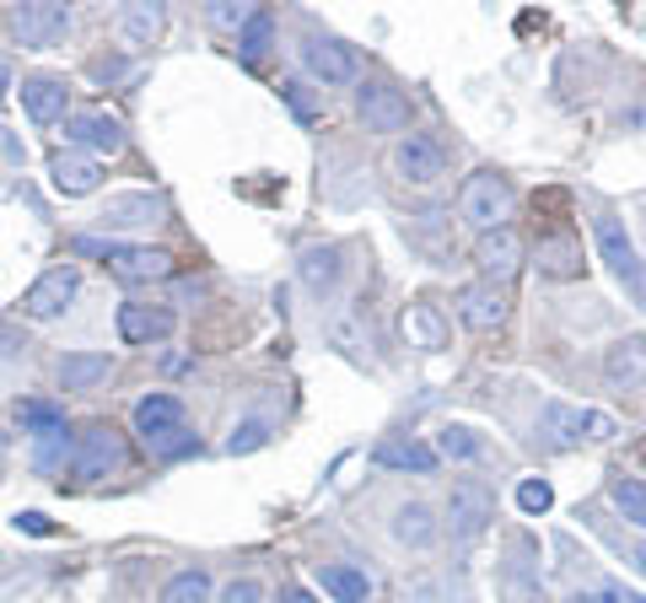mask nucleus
Masks as SVG:
<instances>
[{
	"label": "nucleus",
	"instance_id": "nucleus-45",
	"mask_svg": "<svg viewBox=\"0 0 646 603\" xmlns=\"http://www.w3.org/2000/svg\"><path fill=\"white\" fill-rule=\"evenodd\" d=\"M281 603H319V599H313V593H302V588H285Z\"/></svg>",
	"mask_w": 646,
	"mask_h": 603
},
{
	"label": "nucleus",
	"instance_id": "nucleus-32",
	"mask_svg": "<svg viewBox=\"0 0 646 603\" xmlns=\"http://www.w3.org/2000/svg\"><path fill=\"white\" fill-rule=\"evenodd\" d=\"M608 501H614V512H619L625 523L646 528V480H636V475H619V480L608 485Z\"/></svg>",
	"mask_w": 646,
	"mask_h": 603
},
{
	"label": "nucleus",
	"instance_id": "nucleus-20",
	"mask_svg": "<svg viewBox=\"0 0 646 603\" xmlns=\"http://www.w3.org/2000/svg\"><path fill=\"white\" fill-rule=\"evenodd\" d=\"M146 221H162V195H146V189L114 195V200L97 210V227L103 232H129V227H146Z\"/></svg>",
	"mask_w": 646,
	"mask_h": 603
},
{
	"label": "nucleus",
	"instance_id": "nucleus-3",
	"mask_svg": "<svg viewBox=\"0 0 646 603\" xmlns=\"http://www.w3.org/2000/svg\"><path fill=\"white\" fill-rule=\"evenodd\" d=\"M124 432L114 420H86L76 432V443H71V475L81 485H97L108 480V475H119L124 469Z\"/></svg>",
	"mask_w": 646,
	"mask_h": 603
},
{
	"label": "nucleus",
	"instance_id": "nucleus-30",
	"mask_svg": "<svg viewBox=\"0 0 646 603\" xmlns=\"http://www.w3.org/2000/svg\"><path fill=\"white\" fill-rule=\"evenodd\" d=\"M404 334H409L415 345H426V351H442L447 345V323L431 302H415V308L404 313Z\"/></svg>",
	"mask_w": 646,
	"mask_h": 603
},
{
	"label": "nucleus",
	"instance_id": "nucleus-29",
	"mask_svg": "<svg viewBox=\"0 0 646 603\" xmlns=\"http://www.w3.org/2000/svg\"><path fill=\"white\" fill-rule=\"evenodd\" d=\"M296 270H302V281L313 285V291H329V285L340 281L345 259H340V248H334V242H323V248H308V253L296 259Z\"/></svg>",
	"mask_w": 646,
	"mask_h": 603
},
{
	"label": "nucleus",
	"instance_id": "nucleus-48",
	"mask_svg": "<svg viewBox=\"0 0 646 603\" xmlns=\"http://www.w3.org/2000/svg\"><path fill=\"white\" fill-rule=\"evenodd\" d=\"M565 603H604V599H587V593H576V599H565Z\"/></svg>",
	"mask_w": 646,
	"mask_h": 603
},
{
	"label": "nucleus",
	"instance_id": "nucleus-12",
	"mask_svg": "<svg viewBox=\"0 0 646 603\" xmlns=\"http://www.w3.org/2000/svg\"><path fill=\"white\" fill-rule=\"evenodd\" d=\"M447 518H452V533L458 539H480L490 518H496V496L485 480H452V496H447Z\"/></svg>",
	"mask_w": 646,
	"mask_h": 603
},
{
	"label": "nucleus",
	"instance_id": "nucleus-36",
	"mask_svg": "<svg viewBox=\"0 0 646 603\" xmlns=\"http://www.w3.org/2000/svg\"><path fill=\"white\" fill-rule=\"evenodd\" d=\"M253 11H259V6H248V0H210V6H205V17H210L216 28H227V33H238Z\"/></svg>",
	"mask_w": 646,
	"mask_h": 603
},
{
	"label": "nucleus",
	"instance_id": "nucleus-17",
	"mask_svg": "<svg viewBox=\"0 0 646 603\" xmlns=\"http://www.w3.org/2000/svg\"><path fill=\"white\" fill-rule=\"evenodd\" d=\"M22 108L33 124H65L71 119V86L65 76H22Z\"/></svg>",
	"mask_w": 646,
	"mask_h": 603
},
{
	"label": "nucleus",
	"instance_id": "nucleus-15",
	"mask_svg": "<svg viewBox=\"0 0 646 603\" xmlns=\"http://www.w3.org/2000/svg\"><path fill=\"white\" fill-rule=\"evenodd\" d=\"M394 173L409 184H437L447 173V146L437 135H404L399 152H394Z\"/></svg>",
	"mask_w": 646,
	"mask_h": 603
},
{
	"label": "nucleus",
	"instance_id": "nucleus-5",
	"mask_svg": "<svg viewBox=\"0 0 646 603\" xmlns=\"http://www.w3.org/2000/svg\"><path fill=\"white\" fill-rule=\"evenodd\" d=\"M593 238H598V259L608 264V275L631 291L636 308H646V264H642V253H636V242H631V232L619 227V216L598 210L593 216Z\"/></svg>",
	"mask_w": 646,
	"mask_h": 603
},
{
	"label": "nucleus",
	"instance_id": "nucleus-9",
	"mask_svg": "<svg viewBox=\"0 0 646 603\" xmlns=\"http://www.w3.org/2000/svg\"><path fill=\"white\" fill-rule=\"evenodd\" d=\"M458 319L475 334H501L512 319V291L501 281H469L458 285Z\"/></svg>",
	"mask_w": 646,
	"mask_h": 603
},
{
	"label": "nucleus",
	"instance_id": "nucleus-7",
	"mask_svg": "<svg viewBox=\"0 0 646 603\" xmlns=\"http://www.w3.org/2000/svg\"><path fill=\"white\" fill-rule=\"evenodd\" d=\"M71 22H76L71 0H22L11 11V33L22 39V49H60Z\"/></svg>",
	"mask_w": 646,
	"mask_h": 603
},
{
	"label": "nucleus",
	"instance_id": "nucleus-37",
	"mask_svg": "<svg viewBox=\"0 0 646 603\" xmlns=\"http://www.w3.org/2000/svg\"><path fill=\"white\" fill-rule=\"evenodd\" d=\"M518 507H523L528 518H544V512L555 507V490H550V480H523V485H518Z\"/></svg>",
	"mask_w": 646,
	"mask_h": 603
},
{
	"label": "nucleus",
	"instance_id": "nucleus-42",
	"mask_svg": "<svg viewBox=\"0 0 646 603\" xmlns=\"http://www.w3.org/2000/svg\"><path fill=\"white\" fill-rule=\"evenodd\" d=\"M17 528H22V533H39V539H49V533H60V528L49 523L43 512H22V518H17Z\"/></svg>",
	"mask_w": 646,
	"mask_h": 603
},
{
	"label": "nucleus",
	"instance_id": "nucleus-40",
	"mask_svg": "<svg viewBox=\"0 0 646 603\" xmlns=\"http://www.w3.org/2000/svg\"><path fill=\"white\" fill-rule=\"evenodd\" d=\"M281 97L291 103V114H296V119H313V114H319V103L308 97V86H302V81H285Z\"/></svg>",
	"mask_w": 646,
	"mask_h": 603
},
{
	"label": "nucleus",
	"instance_id": "nucleus-14",
	"mask_svg": "<svg viewBox=\"0 0 646 603\" xmlns=\"http://www.w3.org/2000/svg\"><path fill=\"white\" fill-rule=\"evenodd\" d=\"M114 323H119L124 345H162V340L178 329V313L162 308V302H124Z\"/></svg>",
	"mask_w": 646,
	"mask_h": 603
},
{
	"label": "nucleus",
	"instance_id": "nucleus-44",
	"mask_svg": "<svg viewBox=\"0 0 646 603\" xmlns=\"http://www.w3.org/2000/svg\"><path fill=\"white\" fill-rule=\"evenodd\" d=\"M625 561H631V565H636V571L646 576V544H631V550H625Z\"/></svg>",
	"mask_w": 646,
	"mask_h": 603
},
{
	"label": "nucleus",
	"instance_id": "nucleus-23",
	"mask_svg": "<svg viewBox=\"0 0 646 603\" xmlns=\"http://www.w3.org/2000/svg\"><path fill=\"white\" fill-rule=\"evenodd\" d=\"M173 426H184V399L178 394H146V399H135V437L140 443H152V437L173 432Z\"/></svg>",
	"mask_w": 646,
	"mask_h": 603
},
{
	"label": "nucleus",
	"instance_id": "nucleus-24",
	"mask_svg": "<svg viewBox=\"0 0 646 603\" xmlns=\"http://www.w3.org/2000/svg\"><path fill=\"white\" fill-rule=\"evenodd\" d=\"M119 28L129 43H157L167 33V0H124Z\"/></svg>",
	"mask_w": 646,
	"mask_h": 603
},
{
	"label": "nucleus",
	"instance_id": "nucleus-43",
	"mask_svg": "<svg viewBox=\"0 0 646 603\" xmlns=\"http://www.w3.org/2000/svg\"><path fill=\"white\" fill-rule=\"evenodd\" d=\"M598 599H604V603H646L642 593H631L625 582H604V593H598Z\"/></svg>",
	"mask_w": 646,
	"mask_h": 603
},
{
	"label": "nucleus",
	"instance_id": "nucleus-1",
	"mask_svg": "<svg viewBox=\"0 0 646 603\" xmlns=\"http://www.w3.org/2000/svg\"><path fill=\"white\" fill-rule=\"evenodd\" d=\"M458 216H463L475 232L512 227V216H518V189L507 184V173H496V167H475V173L458 184Z\"/></svg>",
	"mask_w": 646,
	"mask_h": 603
},
{
	"label": "nucleus",
	"instance_id": "nucleus-33",
	"mask_svg": "<svg viewBox=\"0 0 646 603\" xmlns=\"http://www.w3.org/2000/svg\"><path fill=\"white\" fill-rule=\"evenodd\" d=\"M146 453H152V458H162V464H178V458L200 453V437H195V432H189V420H184V426H173V432L152 437V443H146Z\"/></svg>",
	"mask_w": 646,
	"mask_h": 603
},
{
	"label": "nucleus",
	"instance_id": "nucleus-19",
	"mask_svg": "<svg viewBox=\"0 0 646 603\" xmlns=\"http://www.w3.org/2000/svg\"><path fill=\"white\" fill-rule=\"evenodd\" d=\"M65 141L76 152H92V157H114V152H124V124L114 114H71Z\"/></svg>",
	"mask_w": 646,
	"mask_h": 603
},
{
	"label": "nucleus",
	"instance_id": "nucleus-46",
	"mask_svg": "<svg viewBox=\"0 0 646 603\" xmlns=\"http://www.w3.org/2000/svg\"><path fill=\"white\" fill-rule=\"evenodd\" d=\"M11 351H17V334H11V329L0 323V356H11Z\"/></svg>",
	"mask_w": 646,
	"mask_h": 603
},
{
	"label": "nucleus",
	"instance_id": "nucleus-8",
	"mask_svg": "<svg viewBox=\"0 0 646 603\" xmlns=\"http://www.w3.org/2000/svg\"><path fill=\"white\" fill-rule=\"evenodd\" d=\"M356 114H362V124L372 129V135H404L409 129V97H404L394 81H377L366 76L362 86H356Z\"/></svg>",
	"mask_w": 646,
	"mask_h": 603
},
{
	"label": "nucleus",
	"instance_id": "nucleus-27",
	"mask_svg": "<svg viewBox=\"0 0 646 603\" xmlns=\"http://www.w3.org/2000/svg\"><path fill=\"white\" fill-rule=\"evenodd\" d=\"M319 582L334 603H366V593H372L366 571H356V565H319Z\"/></svg>",
	"mask_w": 646,
	"mask_h": 603
},
{
	"label": "nucleus",
	"instance_id": "nucleus-47",
	"mask_svg": "<svg viewBox=\"0 0 646 603\" xmlns=\"http://www.w3.org/2000/svg\"><path fill=\"white\" fill-rule=\"evenodd\" d=\"M6 86H11V71H6V60H0V97H6Z\"/></svg>",
	"mask_w": 646,
	"mask_h": 603
},
{
	"label": "nucleus",
	"instance_id": "nucleus-6",
	"mask_svg": "<svg viewBox=\"0 0 646 603\" xmlns=\"http://www.w3.org/2000/svg\"><path fill=\"white\" fill-rule=\"evenodd\" d=\"M528 259H533V270L544 275V281H582V270H587V259H582V232L571 227V221H550L533 248H528Z\"/></svg>",
	"mask_w": 646,
	"mask_h": 603
},
{
	"label": "nucleus",
	"instance_id": "nucleus-21",
	"mask_svg": "<svg viewBox=\"0 0 646 603\" xmlns=\"http://www.w3.org/2000/svg\"><path fill=\"white\" fill-rule=\"evenodd\" d=\"M383 469H399V475H437V447L420 443V437H394V443H377V453H372Z\"/></svg>",
	"mask_w": 646,
	"mask_h": 603
},
{
	"label": "nucleus",
	"instance_id": "nucleus-28",
	"mask_svg": "<svg viewBox=\"0 0 646 603\" xmlns=\"http://www.w3.org/2000/svg\"><path fill=\"white\" fill-rule=\"evenodd\" d=\"M270 43H275V17L259 6L248 22L238 28V54H242V65H259L264 54H270Z\"/></svg>",
	"mask_w": 646,
	"mask_h": 603
},
{
	"label": "nucleus",
	"instance_id": "nucleus-18",
	"mask_svg": "<svg viewBox=\"0 0 646 603\" xmlns=\"http://www.w3.org/2000/svg\"><path fill=\"white\" fill-rule=\"evenodd\" d=\"M302 65H308V76L323 81V86H351V81H356V54L340 39H308L302 43Z\"/></svg>",
	"mask_w": 646,
	"mask_h": 603
},
{
	"label": "nucleus",
	"instance_id": "nucleus-39",
	"mask_svg": "<svg viewBox=\"0 0 646 603\" xmlns=\"http://www.w3.org/2000/svg\"><path fill=\"white\" fill-rule=\"evenodd\" d=\"M216 603H264V588H259L253 576H232V582L221 588V599Z\"/></svg>",
	"mask_w": 646,
	"mask_h": 603
},
{
	"label": "nucleus",
	"instance_id": "nucleus-35",
	"mask_svg": "<svg viewBox=\"0 0 646 603\" xmlns=\"http://www.w3.org/2000/svg\"><path fill=\"white\" fill-rule=\"evenodd\" d=\"M480 437L469 432V426H442V437H437V453L442 458H480Z\"/></svg>",
	"mask_w": 646,
	"mask_h": 603
},
{
	"label": "nucleus",
	"instance_id": "nucleus-38",
	"mask_svg": "<svg viewBox=\"0 0 646 603\" xmlns=\"http://www.w3.org/2000/svg\"><path fill=\"white\" fill-rule=\"evenodd\" d=\"M264 443H270V426L264 420H242L238 432L227 437V453L238 458V453H253V447H264Z\"/></svg>",
	"mask_w": 646,
	"mask_h": 603
},
{
	"label": "nucleus",
	"instance_id": "nucleus-26",
	"mask_svg": "<svg viewBox=\"0 0 646 603\" xmlns=\"http://www.w3.org/2000/svg\"><path fill=\"white\" fill-rule=\"evenodd\" d=\"M17 426L28 437H49V432H65V404L60 399H17Z\"/></svg>",
	"mask_w": 646,
	"mask_h": 603
},
{
	"label": "nucleus",
	"instance_id": "nucleus-4",
	"mask_svg": "<svg viewBox=\"0 0 646 603\" xmlns=\"http://www.w3.org/2000/svg\"><path fill=\"white\" fill-rule=\"evenodd\" d=\"M608 437H614V420L604 409H576L565 399H550L539 415V443L555 447V453H571L582 443H608Z\"/></svg>",
	"mask_w": 646,
	"mask_h": 603
},
{
	"label": "nucleus",
	"instance_id": "nucleus-13",
	"mask_svg": "<svg viewBox=\"0 0 646 603\" xmlns=\"http://www.w3.org/2000/svg\"><path fill=\"white\" fill-rule=\"evenodd\" d=\"M604 383L614 394H646V334H625L608 345Z\"/></svg>",
	"mask_w": 646,
	"mask_h": 603
},
{
	"label": "nucleus",
	"instance_id": "nucleus-16",
	"mask_svg": "<svg viewBox=\"0 0 646 603\" xmlns=\"http://www.w3.org/2000/svg\"><path fill=\"white\" fill-rule=\"evenodd\" d=\"M49 184H54V195H65V200H81V195H92L97 184H103V162L92 157V152H54L49 157Z\"/></svg>",
	"mask_w": 646,
	"mask_h": 603
},
{
	"label": "nucleus",
	"instance_id": "nucleus-25",
	"mask_svg": "<svg viewBox=\"0 0 646 603\" xmlns=\"http://www.w3.org/2000/svg\"><path fill=\"white\" fill-rule=\"evenodd\" d=\"M437 533H442V523H437V512L426 501H404L399 512H394V539L409 544V550H431Z\"/></svg>",
	"mask_w": 646,
	"mask_h": 603
},
{
	"label": "nucleus",
	"instance_id": "nucleus-2",
	"mask_svg": "<svg viewBox=\"0 0 646 603\" xmlns=\"http://www.w3.org/2000/svg\"><path fill=\"white\" fill-rule=\"evenodd\" d=\"M76 253H97L108 264V275L124 285H157L167 281L178 264L167 248H152V242H92V238H76Z\"/></svg>",
	"mask_w": 646,
	"mask_h": 603
},
{
	"label": "nucleus",
	"instance_id": "nucleus-34",
	"mask_svg": "<svg viewBox=\"0 0 646 603\" xmlns=\"http://www.w3.org/2000/svg\"><path fill=\"white\" fill-rule=\"evenodd\" d=\"M71 432H49V437H33V464H39V475H60L65 464H71Z\"/></svg>",
	"mask_w": 646,
	"mask_h": 603
},
{
	"label": "nucleus",
	"instance_id": "nucleus-10",
	"mask_svg": "<svg viewBox=\"0 0 646 603\" xmlns=\"http://www.w3.org/2000/svg\"><path fill=\"white\" fill-rule=\"evenodd\" d=\"M528 264V242L518 227H496V232H480L475 242V270H480V281H501L512 285V275Z\"/></svg>",
	"mask_w": 646,
	"mask_h": 603
},
{
	"label": "nucleus",
	"instance_id": "nucleus-31",
	"mask_svg": "<svg viewBox=\"0 0 646 603\" xmlns=\"http://www.w3.org/2000/svg\"><path fill=\"white\" fill-rule=\"evenodd\" d=\"M162 603H210V576L200 565H184L162 582Z\"/></svg>",
	"mask_w": 646,
	"mask_h": 603
},
{
	"label": "nucleus",
	"instance_id": "nucleus-22",
	"mask_svg": "<svg viewBox=\"0 0 646 603\" xmlns=\"http://www.w3.org/2000/svg\"><path fill=\"white\" fill-rule=\"evenodd\" d=\"M108 372H114V356H108V351H71V356H60V362H54L60 388H71V394H81V388H97Z\"/></svg>",
	"mask_w": 646,
	"mask_h": 603
},
{
	"label": "nucleus",
	"instance_id": "nucleus-41",
	"mask_svg": "<svg viewBox=\"0 0 646 603\" xmlns=\"http://www.w3.org/2000/svg\"><path fill=\"white\" fill-rule=\"evenodd\" d=\"M507 603H544V593L528 582V576H518V571H507Z\"/></svg>",
	"mask_w": 646,
	"mask_h": 603
},
{
	"label": "nucleus",
	"instance_id": "nucleus-11",
	"mask_svg": "<svg viewBox=\"0 0 646 603\" xmlns=\"http://www.w3.org/2000/svg\"><path fill=\"white\" fill-rule=\"evenodd\" d=\"M76 291H81V270H76V264H54V270H43L39 281L22 291V313H28V319H39V323L60 319V313L76 302Z\"/></svg>",
	"mask_w": 646,
	"mask_h": 603
}]
</instances>
